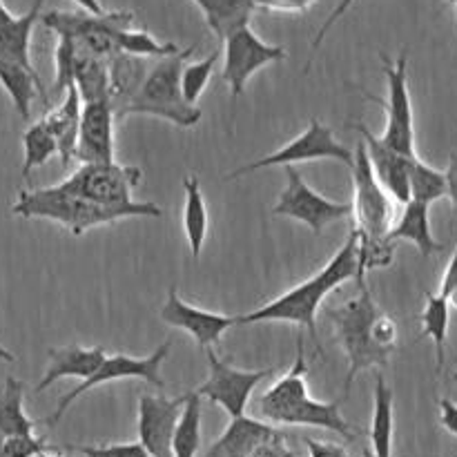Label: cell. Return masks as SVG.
Returning <instances> with one entry per match:
<instances>
[{
    "label": "cell",
    "mask_w": 457,
    "mask_h": 457,
    "mask_svg": "<svg viewBox=\"0 0 457 457\" xmlns=\"http://www.w3.org/2000/svg\"><path fill=\"white\" fill-rule=\"evenodd\" d=\"M333 321L335 335L348 357V373L344 382V397L351 393L353 379L366 369H384L397 348V326L384 315L370 297L366 284H360V295L337 308H326Z\"/></svg>",
    "instance_id": "1"
},
{
    "label": "cell",
    "mask_w": 457,
    "mask_h": 457,
    "mask_svg": "<svg viewBox=\"0 0 457 457\" xmlns=\"http://www.w3.org/2000/svg\"><path fill=\"white\" fill-rule=\"evenodd\" d=\"M306 353L303 337L297 339V357L288 373L277 379L257 400V411L266 422L290 427H320L342 436L346 442L357 437V431L344 420L337 402H317L308 393Z\"/></svg>",
    "instance_id": "2"
},
{
    "label": "cell",
    "mask_w": 457,
    "mask_h": 457,
    "mask_svg": "<svg viewBox=\"0 0 457 457\" xmlns=\"http://www.w3.org/2000/svg\"><path fill=\"white\" fill-rule=\"evenodd\" d=\"M353 186H355V201H353V217H355L357 237V286L366 284L364 277L370 268L388 266L393 259V248L386 241L388 226L393 219V204L386 190L379 186L370 168L364 141L355 147V163H353Z\"/></svg>",
    "instance_id": "3"
},
{
    "label": "cell",
    "mask_w": 457,
    "mask_h": 457,
    "mask_svg": "<svg viewBox=\"0 0 457 457\" xmlns=\"http://www.w3.org/2000/svg\"><path fill=\"white\" fill-rule=\"evenodd\" d=\"M357 275V237L351 232L346 244L342 245L337 254L321 268V272L312 275L297 288L288 290L281 297L272 299L266 306L248 312V315L237 317V324H263V321H286V324L303 326L312 337L317 339V308L326 299V295L348 279H355Z\"/></svg>",
    "instance_id": "4"
},
{
    "label": "cell",
    "mask_w": 457,
    "mask_h": 457,
    "mask_svg": "<svg viewBox=\"0 0 457 457\" xmlns=\"http://www.w3.org/2000/svg\"><path fill=\"white\" fill-rule=\"evenodd\" d=\"M12 212L22 219H49V221H56L61 226H65L74 237H79L83 232L92 230V228L114 223L119 219H159L163 214V210H161V205L152 204V201H134L129 205L110 208V205L94 204V201L83 199L79 195L61 192L52 186L43 187V190L21 192L18 201L13 204Z\"/></svg>",
    "instance_id": "5"
},
{
    "label": "cell",
    "mask_w": 457,
    "mask_h": 457,
    "mask_svg": "<svg viewBox=\"0 0 457 457\" xmlns=\"http://www.w3.org/2000/svg\"><path fill=\"white\" fill-rule=\"evenodd\" d=\"M196 45L161 58L145 74V80L134 94L123 112L116 114V120H125L132 114H147L156 119L170 120L177 128H195L201 120V110L196 105H187L181 94V71L187 58L195 54Z\"/></svg>",
    "instance_id": "6"
},
{
    "label": "cell",
    "mask_w": 457,
    "mask_h": 457,
    "mask_svg": "<svg viewBox=\"0 0 457 457\" xmlns=\"http://www.w3.org/2000/svg\"><path fill=\"white\" fill-rule=\"evenodd\" d=\"M40 22L56 36H65L76 47L110 61L119 56V31L132 25V13L105 12L103 16H92L85 12H49L40 13Z\"/></svg>",
    "instance_id": "7"
},
{
    "label": "cell",
    "mask_w": 457,
    "mask_h": 457,
    "mask_svg": "<svg viewBox=\"0 0 457 457\" xmlns=\"http://www.w3.org/2000/svg\"><path fill=\"white\" fill-rule=\"evenodd\" d=\"M143 172L132 165H120L119 161L114 163H83L71 177L65 181L56 183V190L79 195L83 199L94 201V204L119 205L134 204L132 192L141 181Z\"/></svg>",
    "instance_id": "8"
},
{
    "label": "cell",
    "mask_w": 457,
    "mask_h": 457,
    "mask_svg": "<svg viewBox=\"0 0 457 457\" xmlns=\"http://www.w3.org/2000/svg\"><path fill=\"white\" fill-rule=\"evenodd\" d=\"M384 61V76L388 83V98L373 96L375 103H382L386 107V129L379 137L384 145L395 150L402 156H418L415 152V125H413V105H411L409 92V54L402 52L395 61Z\"/></svg>",
    "instance_id": "9"
},
{
    "label": "cell",
    "mask_w": 457,
    "mask_h": 457,
    "mask_svg": "<svg viewBox=\"0 0 457 457\" xmlns=\"http://www.w3.org/2000/svg\"><path fill=\"white\" fill-rule=\"evenodd\" d=\"M172 351V339H165L159 348H156L152 355L147 357H129V355H110L103 360V364L98 366L96 373L92 375L89 379L80 382L74 391H70L67 395L61 397L58 402V409L54 411L52 418H47L49 427L58 422L62 415L70 411V406L74 404L79 397H83L85 393L92 391V388L101 386V384H110V382H119V379H143L150 386L159 388L163 391L165 382L161 379V364L165 361V357L170 355Z\"/></svg>",
    "instance_id": "10"
},
{
    "label": "cell",
    "mask_w": 457,
    "mask_h": 457,
    "mask_svg": "<svg viewBox=\"0 0 457 457\" xmlns=\"http://www.w3.org/2000/svg\"><path fill=\"white\" fill-rule=\"evenodd\" d=\"M324 159H335L339 163H344L346 168H353L355 163V152L351 147L342 145V143L335 138L333 129L328 125H324L321 120L312 119L311 125L303 134H299L297 138L284 145L281 150H277L275 154H268L263 159L253 161L248 165H241L239 170L228 174V179H239L244 174H253L257 170L263 168H275V165H295V163H306V161H324Z\"/></svg>",
    "instance_id": "11"
},
{
    "label": "cell",
    "mask_w": 457,
    "mask_h": 457,
    "mask_svg": "<svg viewBox=\"0 0 457 457\" xmlns=\"http://www.w3.org/2000/svg\"><path fill=\"white\" fill-rule=\"evenodd\" d=\"M221 45H223L221 79L230 85L232 105L239 101V96L245 89V83H248L259 70H263V67L270 65V62L284 61V58L288 56L286 49L279 47V45L263 43V40L250 29V25L232 31Z\"/></svg>",
    "instance_id": "12"
},
{
    "label": "cell",
    "mask_w": 457,
    "mask_h": 457,
    "mask_svg": "<svg viewBox=\"0 0 457 457\" xmlns=\"http://www.w3.org/2000/svg\"><path fill=\"white\" fill-rule=\"evenodd\" d=\"M286 179H288V183H286L284 192L279 195L277 205L272 208L275 217H288L295 219V221L306 223L315 237H320L330 223L353 217V204H337V201L317 195L303 181V177L297 172L295 165H286Z\"/></svg>",
    "instance_id": "13"
},
{
    "label": "cell",
    "mask_w": 457,
    "mask_h": 457,
    "mask_svg": "<svg viewBox=\"0 0 457 457\" xmlns=\"http://www.w3.org/2000/svg\"><path fill=\"white\" fill-rule=\"evenodd\" d=\"M205 357H208L210 375L199 388L196 395L201 400H210L214 404L221 406L230 418H241L245 415V406H248L250 395L254 388L272 373L270 369L266 370H239L230 364V360H221L212 348H205Z\"/></svg>",
    "instance_id": "14"
},
{
    "label": "cell",
    "mask_w": 457,
    "mask_h": 457,
    "mask_svg": "<svg viewBox=\"0 0 457 457\" xmlns=\"http://www.w3.org/2000/svg\"><path fill=\"white\" fill-rule=\"evenodd\" d=\"M183 402L186 395L174 400L163 395H141L138 400V445L150 457H174L172 437L181 418Z\"/></svg>",
    "instance_id": "15"
},
{
    "label": "cell",
    "mask_w": 457,
    "mask_h": 457,
    "mask_svg": "<svg viewBox=\"0 0 457 457\" xmlns=\"http://www.w3.org/2000/svg\"><path fill=\"white\" fill-rule=\"evenodd\" d=\"M114 107L110 101L83 103L76 156L80 163H114Z\"/></svg>",
    "instance_id": "16"
},
{
    "label": "cell",
    "mask_w": 457,
    "mask_h": 457,
    "mask_svg": "<svg viewBox=\"0 0 457 457\" xmlns=\"http://www.w3.org/2000/svg\"><path fill=\"white\" fill-rule=\"evenodd\" d=\"M161 320L168 326H174V328L186 330L187 335H192L196 344L201 348H212L221 342L223 333H226L230 326H237V317L219 315V312L201 311V308L190 306V303L183 302L179 297V290L170 288L168 302L161 308Z\"/></svg>",
    "instance_id": "17"
},
{
    "label": "cell",
    "mask_w": 457,
    "mask_h": 457,
    "mask_svg": "<svg viewBox=\"0 0 457 457\" xmlns=\"http://www.w3.org/2000/svg\"><path fill=\"white\" fill-rule=\"evenodd\" d=\"M351 129L361 134V141H364L366 154H369L370 168H373L375 179L379 181V186L386 190L388 196H393L400 204H409V156L397 154L395 150H391L388 145H384L379 141V137H375L369 128L360 123H353ZM415 159V156H413Z\"/></svg>",
    "instance_id": "18"
},
{
    "label": "cell",
    "mask_w": 457,
    "mask_h": 457,
    "mask_svg": "<svg viewBox=\"0 0 457 457\" xmlns=\"http://www.w3.org/2000/svg\"><path fill=\"white\" fill-rule=\"evenodd\" d=\"M277 436H281V431L262 420L248 418V415L232 418L223 436L210 446L208 457H253L266 442L275 440Z\"/></svg>",
    "instance_id": "19"
},
{
    "label": "cell",
    "mask_w": 457,
    "mask_h": 457,
    "mask_svg": "<svg viewBox=\"0 0 457 457\" xmlns=\"http://www.w3.org/2000/svg\"><path fill=\"white\" fill-rule=\"evenodd\" d=\"M49 366L45 370L43 379L36 384L34 391L43 393L45 388L52 386L54 382L65 378H74L85 382L92 378L98 370V366L105 360V351L103 348H83V346H62V348H49Z\"/></svg>",
    "instance_id": "20"
},
{
    "label": "cell",
    "mask_w": 457,
    "mask_h": 457,
    "mask_svg": "<svg viewBox=\"0 0 457 457\" xmlns=\"http://www.w3.org/2000/svg\"><path fill=\"white\" fill-rule=\"evenodd\" d=\"M80 114H83V101H80L76 85H70L61 105L52 107L43 119L49 134H52L54 141H56V150L58 156H61L62 168H67L76 156Z\"/></svg>",
    "instance_id": "21"
},
{
    "label": "cell",
    "mask_w": 457,
    "mask_h": 457,
    "mask_svg": "<svg viewBox=\"0 0 457 457\" xmlns=\"http://www.w3.org/2000/svg\"><path fill=\"white\" fill-rule=\"evenodd\" d=\"M45 0H34L31 9L22 16H13L12 21L0 25V61L13 62L25 70L36 71L31 65L29 45L34 25L40 21V9Z\"/></svg>",
    "instance_id": "22"
},
{
    "label": "cell",
    "mask_w": 457,
    "mask_h": 457,
    "mask_svg": "<svg viewBox=\"0 0 457 457\" xmlns=\"http://www.w3.org/2000/svg\"><path fill=\"white\" fill-rule=\"evenodd\" d=\"M428 208H431V205L418 204V201L404 204V212H402L400 221L393 228H388V244H395V241H411L424 257H431L433 253H442L445 245H442L440 241H436V237H433Z\"/></svg>",
    "instance_id": "23"
},
{
    "label": "cell",
    "mask_w": 457,
    "mask_h": 457,
    "mask_svg": "<svg viewBox=\"0 0 457 457\" xmlns=\"http://www.w3.org/2000/svg\"><path fill=\"white\" fill-rule=\"evenodd\" d=\"M192 3L201 9L219 43H223L232 31L250 25V18L257 12L253 0H192Z\"/></svg>",
    "instance_id": "24"
},
{
    "label": "cell",
    "mask_w": 457,
    "mask_h": 457,
    "mask_svg": "<svg viewBox=\"0 0 457 457\" xmlns=\"http://www.w3.org/2000/svg\"><path fill=\"white\" fill-rule=\"evenodd\" d=\"M145 67H143L141 58L128 56V54H119V56L107 61V76H110V103L114 107V116L128 107L134 94L145 80Z\"/></svg>",
    "instance_id": "25"
},
{
    "label": "cell",
    "mask_w": 457,
    "mask_h": 457,
    "mask_svg": "<svg viewBox=\"0 0 457 457\" xmlns=\"http://www.w3.org/2000/svg\"><path fill=\"white\" fill-rule=\"evenodd\" d=\"M74 85L83 103L110 101V76L107 61L76 47L74 58Z\"/></svg>",
    "instance_id": "26"
},
{
    "label": "cell",
    "mask_w": 457,
    "mask_h": 457,
    "mask_svg": "<svg viewBox=\"0 0 457 457\" xmlns=\"http://www.w3.org/2000/svg\"><path fill=\"white\" fill-rule=\"evenodd\" d=\"M0 85H3L4 92L12 96L13 107H16V112L25 120L29 119L31 101H34L36 92H40L43 101L49 105V98L47 94H45L43 83H40L36 71L25 70V67L21 65H13V62L0 61Z\"/></svg>",
    "instance_id": "27"
},
{
    "label": "cell",
    "mask_w": 457,
    "mask_h": 457,
    "mask_svg": "<svg viewBox=\"0 0 457 457\" xmlns=\"http://www.w3.org/2000/svg\"><path fill=\"white\" fill-rule=\"evenodd\" d=\"M22 400H25L22 382H18L16 378L4 379L0 388V436L4 440L16 436H34L36 424L25 415Z\"/></svg>",
    "instance_id": "28"
},
{
    "label": "cell",
    "mask_w": 457,
    "mask_h": 457,
    "mask_svg": "<svg viewBox=\"0 0 457 457\" xmlns=\"http://www.w3.org/2000/svg\"><path fill=\"white\" fill-rule=\"evenodd\" d=\"M373 424H370V446L378 457H391L393 451V391L384 382L382 373L375 375Z\"/></svg>",
    "instance_id": "29"
},
{
    "label": "cell",
    "mask_w": 457,
    "mask_h": 457,
    "mask_svg": "<svg viewBox=\"0 0 457 457\" xmlns=\"http://www.w3.org/2000/svg\"><path fill=\"white\" fill-rule=\"evenodd\" d=\"M186 190V208H183V228H186L187 244H190L192 257L199 259L204 250L205 237H208V208H205L204 192L196 177L183 179Z\"/></svg>",
    "instance_id": "30"
},
{
    "label": "cell",
    "mask_w": 457,
    "mask_h": 457,
    "mask_svg": "<svg viewBox=\"0 0 457 457\" xmlns=\"http://www.w3.org/2000/svg\"><path fill=\"white\" fill-rule=\"evenodd\" d=\"M201 446V397L195 391L186 393L181 418L172 437L174 457H196Z\"/></svg>",
    "instance_id": "31"
},
{
    "label": "cell",
    "mask_w": 457,
    "mask_h": 457,
    "mask_svg": "<svg viewBox=\"0 0 457 457\" xmlns=\"http://www.w3.org/2000/svg\"><path fill=\"white\" fill-rule=\"evenodd\" d=\"M409 195L411 201L431 205L446 196V177L442 170L431 168L420 156L409 163Z\"/></svg>",
    "instance_id": "32"
},
{
    "label": "cell",
    "mask_w": 457,
    "mask_h": 457,
    "mask_svg": "<svg viewBox=\"0 0 457 457\" xmlns=\"http://www.w3.org/2000/svg\"><path fill=\"white\" fill-rule=\"evenodd\" d=\"M449 302L440 293H427V308L422 312V337H428L436 346L437 370H442V366H445V348L446 337H449Z\"/></svg>",
    "instance_id": "33"
},
{
    "label": "cell",
    "mask_w": 457,
    "mask_h": 457,
    "mask_svg": "<svg viewBox=\"0 0 457 457\" xmlns=\"http://www.w3.org/2000/svg\"><path fill=\"white\" fill-rule=\"evenodd\" d=\"M22 147H25V161H22V177L29 179L31 170L47 163L54 154H58L56 141L49 134L47 125L43 120L31 123L27 132L22 134Z\"/></svg>",
    "instance_id": "34"
},
{
    "label": "cell",
    "mask_w": 457,
    "mask_h": 457,
    "mask_svg": "<svg viewBox=\"0 0 457 457\" xmlns=\"http://www.w3.org/2000/svg\"><path fill=\"white\" fill-rule=\"evenodd\" d=\"M119 52L134 58H168L179 54L181 49L174 43H159V40L145 29H129V27H123V29L119 31Z\"/></svg>",
    "instance_id": "35"
},
{
    "label": "cell",
    "mask_w": 457,
    "mask_h": 457,
    "mask_svg": "<svg viewBox=\"0 0 457 457\" xmlns=\"http://www.w3.org/2000/svg\"><path fill=\"white\" fill-rule=\"evenodd\" d=\"M219 56H221V47L214 49L208 58L199 62H186L181 71V94L186 98L187 105H196L201 94L208 87V80L212 76L214 65H217Z\"/></svg>",
    "instance_id": "36"
},
{
    "label": "cell",
    "mask_w": 457,
    "mask_h": 457,
    "mask_svg": "<svg viewBox=\"0 0 457 457\" xmlns=\"http://www.w3.org/2000/svg\"><path fill=\"white\" fill-rule=\"evenodd\" d=\"M74 58L76 45L65 36H58L56 45V80H54V96H61L67 92L70 85H74Z\"/></svg>",
    "instance_id": "37"
},
{
    "label": "cell",
    "mask_w": 457,
    "mask_h": 457,
    "mask_svg": "<svg viewBox=\"0 0 457 457\" xmlns=\"http://www.w3.org/2000/svg\"><path fill=\"white\" fill-rule=\"evenodd\" d=\"M56 446H49L45 437L16 436L4 440V455L7 457H40L43 453H56Z\"/></svg>",
    "instance_id": "38"
},
{
    "label": "cell",
    "mask_w": 457,
    "mask_h": 457,
    "mask_svg": "<svg viewBox=\"0 0 457 457\" xmlns=\"http://www.w3.org/2000/svg\"><path fill=\"white\" fill-rule=\"evenodd\" d=\"M83 457H150L138 442L129 445H107V446H70Z\"/></svg>",
    "instance_id": "39"
},
{
    "label": "cell",
    "mask_w": 457,
    "mask_h": 457,
    "mask_svg": "<svg viewBox=\"0 0 457 457\" xmlns=\"http://www.w3.org/2000/svg\"><path fill=\"white\" fill-rule=\"evenodd\" d=\"M315 3L317 0H253L254 9L275 13H303Z\"/></svg>",
    "instance_id": "40"
},
{
    "label": "cell",
    "mask_w": 457,
    "mask_h": 457,
    "mask_svg": "<svg viewBox=\"0 0 457 457\" xmlns=\"http://www.w3.org/2000/svg\"><path fill=\"white\" fill-rule=\"evenodd\" d=\"M442 297L449 302V306L457 308V245H455V253L451 257L449 266H446L445 277H442V288H440Z\"/></svg>",
    "instance_id": "41"
},
{
    "label": "cell",
    "mask_w": 457,
    "mask_h": 457,
    "mask_svg": "<svg viewBox=\"0 0 457 457\" xmlns=\"http://www.w3.org/2000/svg\"><path fill=\"white\" fill-rule=\"evenodd\" d=\"M353 4H355V0H339L337 7H335L333 12H330V16L326 18V22H324V25L320 27V31H317L315 40H312V54H315L317 49H320V45L324 43V38H326V36H328V31L333 29V27H335V22H337L339 18H342L344 13H346L348 9L353 7Z\"/></svg>",
    "instance_id": "42"
},
{
    "label": "cell",
    "mask_w": 457,
    "mask_h": 457,
    "mask_svg": "<svg viewBox=\"0 0 457 457\" xmlns=\"http://www.w3.org/2000/svg\"><path fill=\"white\" fill-rule=\"evenodd\" d=\"M306 449L311 457H351L348 455L346 446L342 445H333V442H317L306 437Z\"/></svg>",
    "instance_id": "43"
},
{
    "label": "cell",
    "mask_w": 457,
    "mask_h": 457,
    "mask_svg": "<svg viewBox=\"0 0 457 457\" xmlns=\"http://www.w3.org/2000/svg\"><path fill=\"white\" fill-rule=\"evenodd\" d=\"M440 422L451 436L457 437V404L453 400H440Z\"/></svg>",
    "instance_id": "44"
},
{
    "label": "cell",
    "mask_w": 457,
    "mask_h": 457,
    "mask_svg": "<svg viewBox=\"0 0 457 457\" xmlns=\"http://www.w3.org/2000/svg\"><path fill=\"white\" fill-rule=\"evenodd\" d=\"M446 177V196L453 201L455 210H457V154L451 156V163L445 172Z\"/></svg>",
    "instance_id": "45"
},
{
    "label": "cell",
    "mask_w": 457,
    "mask_h": 457,
    "mask_svg": "<svg viewBox=\"0 0 457 457\" xmlns=\"http://www.w3.org/2000/svg\"><path fill=\"white\" fill-rule=\"evenodd\" d=\"M71 3L79 4L80 12L92 13V16H103V13H105V9H103L101 0H71Z\"/></svg>",
    "instance_id": "46"
},
{
    "label": "cell",
    "mask_w": 457,
    "mask_h": 457,
    "mask_svg": "<svg viewBox=\"0 0 457 457\" xmlns=\"http://www.w3.org/2000/svg\"><path fill=\"white\" fill-rule=\"evenodd\" d=\"M13 18V13L9 12L7 7H4V3L0 0V25H4V22H9Z\"/></svg>",
    "instance_id": "47"
},
{
    "label": "cell",
    "mask_w": 457,
    "mask_h": 457,
    "mask_svg": "<svg viewBox=\"0 0 457 457\" xmlns=\"http://www.w3.org/2000/svg\"><path fill=\"white\" fill-rule=\"evenodd\" d=\"M0 360H3V361H9V364H12V361H13V355H12V353L7 351V348L0 346Z\"/></svg>",
    "instance_id": "48"
},
{
    "label": "cell",
    "mask_w": 457,
    "mask_h": 457,
    "mask_svg": "<svg viewBox=\"0 0 457 457\" xmlns=\"http://www.w3.org/2000/svg\"><path fill=\"white\" fill-rule=\"evenodd\" d=\"M0 457H7L4 455V437L0 436Z\"/></svg>",
    "instance_id": "49"
},
{
    "label": "cell",
    "mask_w": 457,
    "mask_h": 457,
    "mask_svg": "<svg viewBox=\"0 0 457 457\" xmlns=\"http://www.w3.org/2000/svg\"><path fill=\"white\" fill-rule=\"evenodd\" d=\"M361 457H378V455H375L370 449H364V451H361Z\"/></svg>",
    "instance_id": "50"
},
{
    "label": "cell",
    "mask_w": 457,
    "mask_h": 457,
    "mask_svg": "<svg viewBox=\"0 0 457 457\" xmlns=\"http://www.w3.org/2000/svg\"><path fill=\"white\" fill-rule=\"evenodd\" d=\"M40 457H61V455H52V453H43Z\"/></svg>",
    "instance_id": "51"
},
{
    "label": "cell",
    "mask_w": 457,
    "mask_h": 457,
    "mask_svg": "<svg viewBox=\"0 0 457 457\" xmlns=\"http://www.w3.org/2000/svg\"><path fill=\"white\" fill-rule=\"evenodd\" d=\"M449 4H455V7H457V0H449Z\"/></svg>",
    "instance_id": "52"
},
{
    "label": "cell",
    "mask_w": 457,
    "mask_h": 457,
    "mask_svg": "<svg viewBox=\"0 0 457 457\" xmlns=\"http://www.w3.org/2000/svg\"><path fill=\"white\" fill-rule=\"evenodd\" d=\"M453 382H457V373H455V375H453Z\"/></svg>",
    "instance_id": "53"
}]
</instances>
